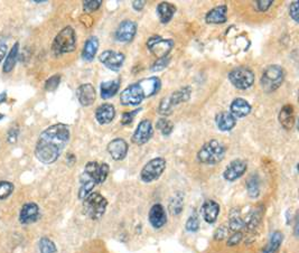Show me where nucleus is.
Returning <instances> with one entry per match:
<instances>
[{
    "label": "nucleus",
    "instance_id": "obj_1",
    "mask_svg": "<svg viewBox=\"0 0 299 253\" xmlns=\"http://www.w3.org/2000/svg\"><path fill=\"white\" fill-rule=\"evenodd\" d=\"M70 129L63 123H56L41 133L36 143L35 156L41 163L51 165L59 158L70 140Z\"/></svg>",
    "mask_w": 299,
    "mask_h": 253
},
{
    "label": "nucleus",
    "instance_id": "obj_2",
    "mask_svg": "<svg viewBox=\"0 0 299 253\" xmlns=\"http://www.w3.org/2000/svg\"><path fill=\"white\" fill-rule=\"evenodd\" d=\"M109 165L106 163L99 164L96 161H89L85 165L82 175L80 177V190H79V198L84 200L88 197L93 191L95 185L105 183L109 175Z\"/></svg>",
    "mask_w": 299,
    "mask_h": 253
},
{
    "label": "nucleus",
    "instance_id": "obj_3",
    "mask_svg": "<svg viewBox=\"0 0 299 253\" xmlns=\"http://www.w3.org/2000/svg\"><path fill=\"white\" fill-rule=\"evenodd\" d=\"M225 146L217 140L204 143L197 153V160L205 165H215L223 160L225 156Z\"/></svg>",
    "mask_w": 299,
    "mask_h": 253
},
{
    "label": "nucleus",
    "instance_id": "obj_4",
    "mask_svg": "<svg viewBox=\"0 0 299 253\" xmlns=\"http://www.w3.org/2000/svg\"><path fill=\"white\" fill-rule=\"evenodd\" d=\"M75 48H77V35L70 26L59 31L52 44V51L57 56L73 52Z\"/></svg>",
    "mask_w": 299,
    "mask_h": 253
},
{
    "label": "nucleus",
    "instance_id": "obj_5",
    "mask_svg": "<svg viewBox=\"0 0 299 253\" xmlns=\"http://www.w3.org/2000/svg\"><path fill=\"white\" fill-rule=\"evenodd\" d=\"M108 201L99 193L92 192L83 200V213L91 220H99L106 213Z\"/></svg>",
    "mask_w": 299,
    "mask_h": 253
},
{
    "label": "nucleus",
    "instance_id": "obj_6",
    "mask_svg": "<svg viewBox=\"0 0 299 253\" xmlns=\"http://www.w3.org/2000/svg\"><path fill=\"white\" fill-rule=\"evenodd\" d=\"M285 79V72L279 65H270L264 69L261 77V87L267 93H271L281 87Z\"/></svg>",
    "mask_w": 299,
    "mask_h": 253
},
{
    "label": "nucleus",
    "instance_id": "obj_7",
    "mask_svg": "<svg viewBox=\"0 0 299 253\" xmlns=\"http://www.w3.org/2000/svg\"><path fill=\"white\" fill-rule=\"evenodd\" d=\"M229 80L237 89L247 90L254 83V73L246 66H239L229 73Z\"/></svg>",
    "mask_w": 299,
    "mask_h": 253
},
{
    "label": "nucleus",
    "instance_id": "obj_8",
    "mask_svg": "<svg viewBox=\"0 0 299 253\" xmlns=\"http://www.w3.org/2000/svg\"><path fill=\"white\" fill-rule=\"evenodd\" d=\"M166 169V160L164 158H154L148 161L140 171V178L144 183L157 180Z\"/></svg>",
    "mask_w": 299,
    "mask_h": 253
},
{
    "label": "nucleus",
    "instance_id": "obj_9",
    "mask_svg": "<svg viewBox=\"0 0 299 253\" xmlns=\"http://www.w3.org/2000/svg\"><path fill=\"white\" fill-rule=\"evenodd\" d=\"M191 92L192 91L189 88H183L181 90L175 91V92H173L170 96L161 100L159 105V112L161 115H170L174 106H176L179 103H183V102H186L189 99Z\"/></svg>",
    "mask_w": 299,
    "mask_h": 253
},
{
    "label": "nucleus",
    "instance_id": "obj_10",
    "mask_svg": "<svg viewBox=\"0 0 299 253\" xmlns=\"http://www.w3.org/2000/svg\"><path fill=\"white\" fill-rule=\"evenodd\" d=\"M147 47H148L150 53L157 57V60H159V58L167 57L168 53H170L174 47V41L164 40L158 36L151 37V39H149L148 42H147Z\"/></svg>",
    "mask_w": 299,
    "mask_h": 253
},
{
    "label": "nucleus",
    "instance_id": "obj_11",
    "mask_svg": "<svg viewBox=\"0 0 299 253\" xmlns=\"http://www.w3.org/2000/svg\"><path fill=\"white\" fill-rule=\"evenodd\" d=\"M144 99V92L138 83L129 85L120 94V101L123 105H138Z\"/></svg>",
    "mask_w": 299,
    "mask_h": 253
},
{
    "label": "nucleus",
    "instance_id": "obj_12",
    "mask_svg": "<svg viewBox=\"0 0 299 253\" xmlns=\"http://www.w3.org/2000/svg\"><path fill=\"white\" fill-rule=\"evenodd\" d=\"M99 60L106 67L117 72L123 65L124 54L115 51H106L101 54Z\"/></svg>",
    "mask_w": 299,
    "mask_h": 253
},
{
    "label": "nucleus",
    "instance_id": "obj_13",
    "mask_svg": "<svg viewBox=\"0 0 299 253\" xmlns=\"http://www.w3.org/2000/svg\"><path fill=\"white\" fill-rule=\"evenodd\" d=\"M153 133H154V129H153V125H151V122L149 120H143L141 121L137 129H136V131L132 134V142L135 144H144L146 142H148L150 138L153 137Z\"/></svg>",
    "mask_w": 299,
    "mask_h": 253
},
{
    "label": "nucleus",
    "instance_id": "obj_14",
    "mask_svg": "<svg viewBox=\"0 0 299 253\" xmlns=\"http://www.w3.org/2000/svg\"><path fill=\"white\" fill-rule=\"evenodd\" d=\"M247 168L248 165L246 161H243L241 159L233 160L225 168L224 173H223V177H224V179L227 182H235L244 175V173L247 171Z\"/></svg>",
    "mask_w": 299,
    "mask_h": 253
},
{
    "label": "nucleus",
    "instance_id": "obj_15",
    "mask_svg": "<svg viewBox=\"0 0 299 253\" xmlns=\"http://www.w3.org/2000/svg\"><path fill=\"white\" fill-rule=\"evenodd\" d=\"M137 33V24L132 20H124L116 30V40L122 43L131 42Z\"/></svg>",
    "mask_w": 299,
    "mask_h": 253
},
{
    "label": "nucleus",
    "instance_id": "obj_16",
    "mask_svg": "<svg viewBox=\"0 0 299 253\" xmlns=\"http://www.w3.org/2000/svg\"><path fill=\"white\" fill-rule=\"evenodd\" d=\"M40 218V207L36 203H26L19 213V222L21 224H31Z\"/></svg>",
    "mask_w": 299,
    "mask_h": 253
},
{
    "label": "nucleus",
    "instance_id": "obj_17",
    "mask_svg": "<svg viewBox=\"0 0 299 253\" xmlns=\"http://www.w3.org/2000/svg\"><path fill=\"white\" fill-rule=\"evenodd\" d=\"M108 152L115 160H123L128 154V143L121 138H116L109 142Z\"/></svg>",
    "mask_w": 299,
    "mask_h": 253
},
{
    "label": "nucleus",
    "instance_id": "obj_18",
    "mask_svg": "<svg viewBox=\"0 0 299 253\" xmlns=\"http://www.w3.org/2000/svg\"><path fill=\"white\" fill-rule=\"evenodd\" d=\"M149 222L154 229H161L167 222V214L161 204H155L149 211Z\"/></svg>",
    "mask_w": 299,
    "mask_h": 253
},
{
    "label": "nucleus",
    "instance_id": "obj_19",
    "mask_svg": "<svg viewBox=\"0 0 299 253\" xmlns=\"http://www.w3.org/2000/svg\"><path fill=\"white\" fill-rule=\"evenodd\" d=\"M78 100L83 106H89L95 101V89L91 83L80 85L77 90Z\"/></svg>",
    "mask_w": 299,
    "mask_h": 253
},
{
    "label": "nucleus",
    "instance_id": "obj_20",
    "mask_svg": "<svg viewBox=\"0 0 299 253\" xmlns=\"http://www.w3.org/2000/svg\"><path fill=\"white\" fill-rule=\"evenodd\" d=\"M220 214V205L215 201L209 200L202 205V215L206 223L213 224L216 222Z\"/></svg>",
    "mask_w": 299,
    "mask_h": 253
},
{
    "label": "nucleus",
    "instance_id": "obj_21",
    "mask_svg": "<svg viewBox=\"0 0 299 253\" xmlns=\"http://www.w3.org/2000/svg\"><path fill=\"white\" fill-rule=\"evenodd\" d=\"M116 117V109L112 104L105 103L97 107L95 111V118L100 125H108Z\"/></svg>",
    "mask_w": 299,
    "mask_h": 253
},
{
    "label": "nucleus",
    "instance_id": "obj_22",
    "mask_svg": "<svg viewBox=\"0 0 299 253\" xmlns=\"http://www.w3.org/2000/svg\"><path fill=\"white\" fill-rule=\"evenodd\" d=\"M230 111L231 115L235 117L236 119L237 118H244L251 112V105H250L249 102L244 99L238 98L233 100L230 106Z\"/></svg>",
    "mask_w": 299,
    "mask_h": 253
},
{
    "label": "nucleus",
    "instance_id": "obj_23",
    "mask_svg": "<svg viewBox=\"0 0 299 253\" xmlns=\"http://www.w3.org/2000/svg\"><path fill=\"white\" fill-rule=\"evenodd\" d=\"M140 85L141 90H143L145 98H149V96H153L156 94L158 91L160 90L161 87V82L158 78L153 77V78H148L145 79L143 81H140L138 83Z\"/></svg>",
    "mask_w": 299,
    "mask_h": 253
},
{
    "label": "nucleus",
    "instance_id": "obj_24",
    "mask_svg": "<svg viewBox=\"0 0 299 253\" xmlns=\"http://www.w3.org/2000/svg\"><path fill=\"white\" fill-rule=\"evenodd\" d=\"M215 122L221 131H230L237 125V119L231 115V112H221L216 116Z\"/></svg>",
    "mask_w": 299,
    "mask_h": 253
},
{
    "label": "nucleus",
    "instance_id": "obj_25",
    "mask_svg": "<svg viewBox=\"0 0 299 253\" xmlns=\"http://www.w3.org/2000/svg\"><path fill=\"white\" fill-rule=\"evenodd\" d=\"M279 122L280 125L284 127L286 130H290V129L295 125V112H293V106L290 104L285 105L279 112Z\"/></svg>",
    "mask_w": 299,
    "mask_h": 253
},
{
    "label": "nucleus",
    "instance_id": "obj_26",
    "mask_svg": "<svg viewBox=\"0 0 299 253\" xmlns=\"http://www.w3.org/2000/svg\"><path fill=\"white\" fill-rule=\"evenodd\" d=\"M226 13L227 7L222 5V6H217L206 14V23L208 24H223L226 21Z\"/></svg>",
    "mask_w": 299,
    "mask_h": 253
},
{
    "label": "nucleus",
    "instance_id": "obj_27",
    "mask_svg": "<svg viewBox=\"0 0 299 253\" xmlns=\"http://www.w3.org/2000/svg\"><path fill=\"white\" fill-rule=\"evenodd\" d=\"M176 12V7L170 3H160L157 7V15L162 24L170 23Z\"/></svg>",
    "mask_w": 299,
    "mask_h": 253
},
{
    "label": "nucleus",
    "instance_id": "obj_28",
    "mask_svg": "<svg viewBox=\"0 0 299 253\" xmlns=\"http://www.w3.org/2000/svg\"><path fill=\"white\" fill-rule=\"evenodd\" d=\"M97 48H99V40H97L95 36L90 37V39L85 42V45L83 47V51H82L83 60L88 62H91L92 60H93L97 52Z\"/></svg>",
    "mask_w": 299,
    "mask_h": 253
},
{
    "label": "nucleus",
    "instance_id": "obj_29",
    "mask_svg": "<svg viewBox=\"0 0 299 253\" xmlns=\"http://www.w3.org/2000/svg\"><path fill=\"white\" fill-rule=\"evenodd\" d=\"M119 88H120V81L119 80H113V81H109V82H103L101 83V98L102 99H110L112 96H115Z\"/></svg>",
    "mask_w": 299,
    "mask_h": 253
},
{
    "label": "nucleus",
    "instance_id": "obj_30",
    "mask_svg": "<svg viewBox=\"0 0 299 253\" xmlns=\"http://www.w3.org/2000/svg\"><path fill=\"white\" fill-rule=\"evenodd\" d=\"M18 54H19V43H15L14 46L10 50L9 54L6 57V61L4 64V73H10L14 69L16 63L18 61Z\"/></svg>",
    "mask_w": 299,
    "mask_h": 253
},
{
    "label": "nucleus",
    "instance_id": "obj_31",
    "mask_svg": "<svg viewBox=\"0 0 299 253\" xmlns=\"http://www.w3.org/2000/svg\"><path fill=\"white\" fill-rule=\"evenodd\" d=\"M282 241H284V234L280 231H275L271 233L268 244L263 249V253H276L279 250Z\"/></svg>",
    "mask_w": 299,
    "mask_h": 253
},
{
    "label": "nucleus",
    "instance_id": "obj_32",
    "mask_svg": "<svg viewBox=\"0 0 299 253\" xmlns=\"http://www.w3.org/2000/svg\"><path fill=\"white\" fill-rule=\"evenodd\" d=\"M170 212L172 215H179L182 213L183 208H184V196L182 194H175L170 201Z\"/></svg>",
    "mask_w": 299,
    "mask_h": 253
},
{
    "label": "nucleus",
    "instance_id": "obj_33",
    "mask_svg": "<svg viewBox=\"0 0 299 253\" xmlns=\"http://www.w3.org/2000/svg\"><path fill=\"white\" fill-rule=\"evenodd\" d=\"M261 219H262V209H261L260 207L253 209L252 213L248 216V220L244 221V223H246V228L249 231L255 230L259 225V223L261 222Z\"/></svg>",
    "mask_w": 299,
    "mask_h": 253
},
{
    "label": "nucleus",
    "instance_id": "obj_34",
    "mask_svg": "<svg viewBox=\"0 0 299 253\" xmlns=\"http://www.w3.org/2000/svg\"><path fill=\"white\" fill-rule=\"evenodd\" d=\"M248 195L251 198H257L260 195V184L257 176H251L247 183Z\"/></svg>",
    "mask_w": 299,
    "mask_h": 253
},
{
    "label": "nucleus",
    "instance_id": "obj_35",
    "mask_svg": "<svg viewBox=\"0 0 299 253\" xmlns=\"http://www.w3.org/2000/svg\"><path fill=\"white\" fill-rule=\"evenodd\" d=\"M229 228L233 232H241V230L246 228V223H244V220L240 216V215H231L230 221H229Z\"/></svg>",
    "mask_w": 299,
    "mask_h": 253
},
{
    "label": "nucleus",
    "instance_id": "obj_36",
    "mask_svg": "<svg viewBox=\"0 0 299 253\" xmlns=\"http://www.w3.org/2000/svg\"><path fill=\"white\" fill-rule=\"evenodd\" d=\"M39 247H40L41 253H56L57 252V247L55 243H54L51 239L46 238V236L40 240Z\"/></svg>",
    "mask_w": 299,
    "mask_h": 253
},
{
    "label": "nucleus",
    "instance_id": "obj_37",
    "mask_svg": "<svg viewBox=\"0 0 299 253\" xmlns=\"http://www.w3.org/2000/svg\"><path fill=\"white\" fill-rule=\"evenodd\" d=\"M13 183L7 180H0V201L6 200L14 192Z\"/></svg>",
    "mask_w": 299,
    "mask_h": 253
},
{
    "label": "nucleus",
    "instance_id": "obj_38",
    "mask_svg": "<svg viewBox=\"0 0 299 253\" xmlns=\"http://www.w3.org/2000/svg\"><path fill=\"white\" fill-rule=\"evenodd\" d=\"M156 127H157V129H158V130L161 131V133L164 134V136H170L171 132L173 131V129H174L172 123L166 119H159L158 122H157Z\"/></svg>",
    "mask_w": 299,
    "mask_h": 253
},
{
    "label": "nucleus",
    "instance_id": "obj_39",
    "mask_svg": "<svg viewBox=\"0 0 299 253\" xmlns=\"http://www.w3.org/2000/svg\"><path fill=\"white\" fill-rule=\"evenodd\" d=\"M185 228H186L188 232H196L200 229V220L196 214L192 215V216L187 220Z\"/></svg>",
    "mask_w": 299,
    "mask_h": 253
},
{
    "label": "nucleus",
    "instance_id": "obj_40",
    "mask_svg": "<svg viewBox=\"0 0 299 253\" xmlns=\"http://www.w3.org/2000/svg\"><path fill=\"white\" fill-rule=\"evenodd\" d=\"M59 82H61V75L55 74L48 79L45 82V90L46 91H54L56 90Z\"/></svg>",
    "mask_w": 299,
    "mask_h": 253
},
{
    "label": "nucleus",
    "instance_id": "obj_41",
    "mask_svg": "<svg viewBox=\"0 0 299 253\" xmlns=\"http://www.w3.org/2000/svg\"><path fill=\"white\" fill-rule=\"evenodd\" d=\"M102 2L101 0H88L83 3V9L85 13H92L101 7Z\"/></svg>",
    "mask_w": 299,
    "mask_h": 253
},
{
    "label": "nucleus",
    "instance_id": "obj_42",
    "mask_svg": "<svg viewBox=\"0 0 299 253\" xmlns=\"http://www.w3.org/2000/svg\"><path fill=\"white\" fill-rule=\"evenodd\" d=\"M170 57H164V58H159V60H157L155 63L153 67H151V71L153 72H158V71H161V69H164L168 64H170Z\"/></svg>",
    "mask_w": 299,
    "mask_h": 253
},
{
    "label": "nucleus",
    "instance_id": "obj_43",
    "mask_svg": "<svg viewBox=\"0 0 299 253\" xmlns=\"http://www.w3.org/2000/svg\"><path fill=\"white\" fill-rule=\"evenodd\" d=\"M242 239H243V234L241 232H235L230 236L229 240H227V245L229 246L238 245L242 241Z\"/></svg>",
    "mask_w": 299,
    "mask_h": 253
},
{
    "label": "nucleus",
    "instance_id": "obj_44",
    "mask_svg": "<svg viewBox=\"0 0 299 253\" xmlns=\"http://www.w3.org/2000/svg\"><path fill=\"white\" fill-rule=\"evenodd\" d=\"M140 110H132V111H129V112H126V114H123L122 116V119H121V123L122 125H129V123H131L134 118L136 117V115L138 114Z\"/></svg>",
    "mask_w": 299,
    "mask_h": 253
},
{
    "label": "nucleus",
    "instance_id": "obj_45",
    "mask_svg": "<svg viewBox=\"0 0 299 253\" xmlns=\"http://www.w3.org/2000/svg\"><path fill=\"white\" fill-rule=\"evenodd\" d=\"M271 5H273L271 0H260V2H255V6H257V9L259 12H265V10H268Z\"/></svg>",
    "mask_w": 299,
    "mask_h": 253
},
{
    "label": "nucleus",
    "instance_id": "obj_46",
    "mask_svg": "<svg viewBox=\"0 0 299 253\" xmlns=\"http://www.w3.org/2000/svg\"><path fill=\"white\" fill-rule=\"evenodd\" d=\"M289 14H290V17L293 20H295L296 23H298V20H299V18H298V15H299V13H298V2H293L291 4V6L289 8Z\"/></svg>",
    "mask_w": 299,
    "mask_h": 253
},
{
    "label": "nucleus",
    "instance_id": "obj_47",
    "mask_svg": "<svg viewBox=\"0 0 299 253\" xmlns=\"http://www.w3.org/2000/svg\"><path fill=\"white\" fill-rule=\"evenodd\" d=\"M226 235H227V229L224 227H221L216 230V232L214 234V239L221 241L223 239H225Z\"/></svg>",
    "mask_w": 299,
    "mask_h": 253
},
{
    "label": "nucleus",
    "instance_id": "obj_48",
    "mask_svg": "<svg viewBox=\"0 0 299 253\" xmlns=\"http://www.w3.org/2000/svg\"><path fill=\"white\" fill-rule=\"evenodd\" d=\"M18 132L19 131L17 130V129H12V130H9L8 137H7L8 142H10V143L16 142V140H17V138H18Z\"/></svg>",
    "mask_w": 299,
    "mask_h": 253
},
{
    "label": "nucleus",
    "instance_id": "obj_49",
    "mask_svg": "<svg viewBox=\"0 0 299 253\" xmlns=\"http://www.w3.org/2000/svg\"><path fill=\"white\" fill-rule=\"evenodd\" d=\"M132 7H134L135 10L140 12V10L145 7V2H143V0H141V2H134L132 3Z\"/></svg>",
    "mask_w": 299,
    "mask_h": 253
},
{
    "label": "nucleus",
    "instance_id": "obj_50",
    "mask_svg": "<svg viewBox=\"0 0 299 253\" xmlns=\"http://www.w3.org/2000/svg\"><path fill=\"white\" fill-rule=\"evenodd\" d=\"M6 53H7V45H5V44L0 45V62L4 60V57H5V55H6Z\"/></svg>",
    "mask_w": 299,
    "mask_h": 253
},
{
    "label": "nucleus",
    "instance_id": "obj_51",
    "mask_svg": "<svg viewBox=\"0 0 299 253\" xmlns=\"http://www.w3.org/2000/svg\"><path fill=\"white\" fill-rule=\"evenodd\" d=\"M6 98H7V95H6V93H0V103H3V102H5L6 101Z\"/></svg>",
    "mask_w": 299,
    "mask_h": 253
},
{
    "label": "nucleus",
    "instance_id": "obj_52",
    "mask_svg": "<svg viewBox=\"0 0 299 253\" xmlns=\"http://www.w3.org/2000/svg\"><path fill=\"white\" fill-rule=\"evenodd\" d=\"M3 118H4V116H3V115H0V119H3Z\"/></svg>",
    "mask_w": 299,
    "mask_h": 253
}]
</instances>
